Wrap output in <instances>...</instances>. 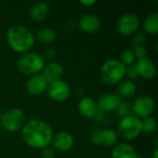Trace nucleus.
<instances>
[{"label": "nucleus", "mask_w": 158, "mask_h": 158, "mask_svg": "<svg viewBox=\"0 0 158 158\" xmlns=\"http://www.w3.org/2000/svg\"><path fill=\"white\" fill-rule=\"evenodd\" d=\"M20 132L25 144L36 150L50 146L55 134L52 127L47 122L38 118L26 120Z\"/></svg>", "instance_id": "nucleus-1"}, {"label": "nucleus", "mask_w": 158, "mask_h": 158, "mask_svg": "<svg viewBox=\"0 0 158 158\" xmlns=\"http://www.w3.org/2000/svg\"><path fill=\"white\" fill-rule=\"evenodd\" d=\"M6 43L10 49L19 54L30 52L35 44V35L27 27L19 24L10 26L6 34Z\"/></svg>", "instance_id": "nucleus-2"}, {"label": "nucleus", "mask_w": 158, "mask_h": 158, "mask_svg": "<svg viewBox=\"0 0 158 158\" xmlns=\"http://www.w3.org/2000/svg\"><path fill=\"white\" fill-rule=\"evenodd\" d=\"M126 73V67L118 58L106 59L100 67L99 76L104 84L113 86L123 81Z\"/></svg>", "instance_id": "nucleus-3"}, {"label": "nucleus", "mask_w": 158, "mask_h": 158, "mask_svg": "<svg viewBox=\"0 0 158 158\" xmlns=\"http://www.w3.org/2000/svg\"><path fill=\"white\" fill-rule=\"evenodd\" d=\"M44 65L45 61L42 56L36 52L31 51L22 54L17 61L18 70L21 74L30 77L41 74Z\"/></svg>", "instance_id": "nucleus-4"}, {"label": "nucleus", "mask_w": 158, "mask_h": 158, "mask_svg": "<svg viewBox=\"0 0 158 158\" xmlns=\"http://www.w3.org/2000/svg\"><path fill=\"white\" fill-rule=\"evenodd\" d=\"M26 122L24 111L19 107H12L2 113L0 117V126L8 132H17L20 131Z\"/></svg>", "instance_id": "nucleus-5"}, {"label": "nucleus", "mask_w": 158, "mask_h": 158, "mask_svg": "<svg viewBox=\"0 0 158 158\" xmlns=\"http://www.w3.org/2000/svg\"><path fill=\"white\" fill-rule=\"evenodd\" d=\"M118 137L126 141H133L143 133L142 119L131 115L120 118L118 126Z\"/></svg>", "instance_id": "nucleus-6"}, {"label": "nucleus", "mask_w": 158, "mask_h": 158, "mask_svg": "<svg viewBox=\"0 0 158 158\" xmlns=\"http://www.w3.org/2000/svg\"><path fill=\"white\" fill-rule=\"evenodd\" d=\"M118 138L117 131L108 128H96L91 131L89 136L94 145L102 147H113L118 143Z\"/></svg>", "instance_id": "nucleus-7"}, {"label": "nucleus", "mask_w": 158, "mask_h": 158, "mask_svg": "<svg viewBox=\"0 0 158 158\" xmlns=\"http://www.w3.org/2000/svg\"><path fill=\"white\" fill-rule=\"evenodd\" d=\"M140 26L141 20L136 14L125 13L118 18L116 29L118 33L122 36H132L139 31Z\"/></svg>", "instance_id": "nucleus-8"}, {"label": "nucleus", "mask_w": 158, "mask_h": 158, "mask_svg": "<svg viewBox=\"0 0 158 158\" xmlns=\"http://www.w3.org/2000/svg\"><path fill=\"white\" fill-rule=\"evenodd\" d=\"M156 108V102L154 98L148 94H143L135 99L131 105L132 115L143 119L151 117Z\"/></svg>", "instance_id": "nucleus-9"}, {"label": "nucleus", "mask_w": 158, "mask_h": 158, "mask_svg": "<svg viewBox=\"0 0 158 158\" xmlns=\"http://www.w3.org/2000/svg\"><path fill=\"white\" fill-rule=\"evenodd\" d=\"M46 93L51 100L57 103H62L66 102L70 97L71 89L66 81L60 79L48 83Z\"/></svg>", "instance_id": "nucleus-10"}, {"label": "nucleus", "mask_w": 158, "mask_h": 158, "mask_svg": "<svg viewBox=\"0 0 158 158\" xmlns=\"http://www.w3.org/2000/svg\"><path fill=\"white\" fill-rule=\"evenodd\" d=\"M75 140L71 133L69 131H59L54 134L51 144L55 151L68 152L74 146Z\"/></svg>", "instance_id": "nucleus-11"}, {"label": "nucleus", "mask_w": 158, "mask_h": 158, "mask_svg": "<svg viewBox=\"0 0 158 158\" xmlns=\"http://www.w3.org/2000/svg\"><path fill=\"white\" fill-rule=\"evenodd\" d=\"M134 66L139 77L144 80H153L156 77L157 68L156 63L152 59L148 57L139 59L136 61Z\"/></svg>", "instance_id": "nucleus-12"}, {"label": "nucleus", "mask_w": 158, "mask_h": 158, "mask_svg": "<svg viewBox=\"0 0 158 158\" xmlns=\"http://www.w3.org/2000/svg\"><path fill=\"white\" fill-rule=\"evenodd\" d=\"M121 102V99L115 94L106 93L101 94L96 100L98 110L104 113H110L116 111Z\"/></svg>", "instance_id": "nucleus-13"}, {"label": "nucleus", "mask_w": 158, "mask_h": 158, "mask_svg": "<svg viewBox=\"0 0 158 158\" xmlns=\"http://www.w3.org/2000/svg\"><path fill=\"white\" fill-rule=\"evenodd\" d=\"M101 19L95 14H85L78 20L79 29L86 33H94L98 31L101 28Z\"/></svg>", "instance_id": "nucleus-14"}, {"label": "nucleus", "mask_w": 158, "mask_h": 158, "mask_svg": "<svg viewBox=\"0 0 158 158\" xmlns=\"http://www.w3.org/2000/svg\"><path fill=\"white\" fill-rule=\"evenodd\" d=\"M47 86L48 82L46 81V80L41 74H37L29 78L26 82L25 88L31 95L38 96L46 93Z\"/></svg>", "instance_id": "nucleus-15"}, {"label": "nucleus", "mask_w": 158, "mask_h": 158, "mask_svg": "<svg viewBox=\"0 0 158 158\" xmlns=\"http://www.w3.org/2000/svg\"><path fill=\"white\" fill-rule=\"evenodd\" d=\"M64 74L63 66L56 61H50L46 63L41 72V75L46 80L48 83L62 79Z\"/></svg>", "instance_id": "nucleus-16"}, {"label": "nucleus", "mask_w": 158, "mask_h": 158, "mask_svg": "<svg viewBox=\"0 0 158 158\" xmlns=\"http://www.w3.org/2000/svg\"><path fill=\"white\" fill-rule=\"evenodd\" d=\"M78 110L81 117L86 119H94L96 113L98 112V107L96 101L89 96H82L78 103Z\"/></svg>", "instance_id": "nucleus-17"}, {"label": "nucleus", "mask_w": 158, "mask_h": 158, "mask_svg": "<svg viewBox=\"0 0 158 158\" xmlns=\"http://www.w3.org/2000/svg\"><path fill=\"white\" fill-rule=\"evenodd\" d=\"M111 158H139L135 148L129 143H118L113 146Z\"/></svg>", "instance_id": "nucleus-18"}, {"label": "nucleus", "mask_w": 158, "mask_h": 158, "mask_svg": "<svg viewBox=\"0 0 158 158\" xmlns=\"http://www.w3.org/2000/svg\"><path fill=\"white\" fill-rule=\"evenodd\" d=\"M48 14H49V5L42 1L33 4L29 10L30 18L36 22L44 20L48 17Z\"/></svg>", "instance_id": "nucleus-19"}, {"label": "nucleus", "mask_w": 158, "mask_h": 158, "mask_svg": "<svg viewBox=\"0 0 158 158\" xmlns=\"http://www.w3.org/2000/svg\"><path fill=\"white\" fill-rule=\"evenodd\" d=\"M117 95L122 99H130L133 97L137 93V85L131 80H125L121 81L118 84L117 89Z\"/></svg>", "instance_id": "nucleus-20"}, {"label": "nucleus", "mask_w": 158, "mask_h": 158, "mask_svg": "<svg viewBox=\"0 0 158 158\" xmlns=\"http://www.w3.org/2000/svg\"><path fill=\"white\" fill-rule=\"evenodd\" d=\"M56 40V32L54 29L49 27H44L40 29L35 35V41L46 46H49L52 44H54Z\"/></svg>", "instance_id": "nucleus-21"}, {"label": "nucleus", "mask_w": 158, "mask_h": 158, "mask_svg": "<svg viewBox=\"0 0 158 158\" xmlns=\"http://www.w3.org/2000/svg\"><path fill=\"white\" fill-rule=\"evenodd\" d=\"M142 27L143 32L146 34L156 35L158 33V12H151L143 21Z\"/></svg>", "instance_id": "nucleus-22"}, {"label": "nucleus", "mask_w": 158, "mask_h": 158, "mask_svg": "<svg viewBox=\"0 0 158 158\" xmlns=\"http://www.w3.org/2000/svg\"><path fill=\"white\" fill-rule=\"evenodd\" d=\"M142 128L145 134H152L157 130V121L153 116L145 118L142 119Z\"/></svg>", "instance_id": "nucleus-23"}, {"label": "nucleus", "mask_w": 158, "mask_h": 158, "mask_svg": "<svg viewBox=\"0 0 158 158\" xmlns=\"http://www.w3.org/2000/svg\"><path fill=\"white\" fill-rule=\"evenodd\" d=\"M118 59L120 60V62H121L125 67H128V66L133 65V64L135 63L136 57H135V56H134V53H133V50H132V49L126 48V49H124V50L120 53V56H119Z\"/></svg>", "instance_id": "nucleus-24"}, {"label": "nucleus", "mask_w": 158, "mask_h": 158, "mask_svg": "<svg viewBox=\"0 0 158 158\" xmlns=\"http://www.w3.org/2000/svg\"><path fill=\"white\" fill-rule=\"evenodd\" d=\"M116 113L120 118L127 117L129 115H131V106H130L127 101L121 100L118 109L116 110Z\"/></svg>", "instance_id": "nucleus-25"}, {"label": "nucleus", "mask_w": 158, "mask_h": 158, "mask_svg": "<svg viewBox=\"0 0 158 158\" xmlns=\"http://www.w3.org/2000/svg\"><path fill=\"white\" fill-rule=\"evenodd\" d=\"M147 43V36L143 31H137L132 35V44L135 46H145Z\"/></svg>", "instance_id": "nucleus-26"}, {"label": "nucleus", "mask_w": 158, "mask_h": 158, "mask_svg": "<svg viewBox=\"0 0 158 158\" xmlns=\"http://www.w3.org/2000/svg\"><path fill=\"white\" fill-rule=\"evenodd\" d=\"M42 57L44 58V60H47V61H53V59L56 57V49L52 48V47H47L45 49H44L43 51V54L41 55Z\"/></svg>", "instance_id": "nucleus-27"}, {"label": "nucleus", "mask_w": 158, "mask_h": 158, "mask_svg": "<svg viewBox=\"0 0 158 158\" xmlns=\"http://www.w3.org/2000/svg\"><path fill=\"white\" fill-rule=\"evenodd\" d=\"M132 50L137 60L147 57V49L145 46H135Z\"/></svg>", "instance_id": "nucleus-28"}, {"label": "nucleus", "mask_w": 158, "mask_h": 158, "mask_svg": "<svg viewBox=\"0 0 158 158\" xmlns=\"http://www.w3.org/2000/svg\"><path fill=\"white\" fill-rule=\"evenodd\" d=\"M128 77L129 79L128 80H131L133 81L134 79L136 78H139L138 76V73H137V70L135 69V66L134 64L133 65H131V66H128L126 67V73H125V77Z\"/></svg>", "instance_id": "nucleus-29"}, {"label": "nucleus", "mask_w": 158, "mask_h": 158, "mask_svg": "<svg viewBox=\"0 0 158 158\" xmlns=\"http://www.w3.org/2000/svg\"><path fill=\"white\" fill-rule=\"evenodd\" d=\"M41 158H56V151L51 146H47L41 150Z\"/></svg>", "instance_id": "nucleus-30"}, {"label": "nucleus", "mask_w": 158, "mask_h": 158, "mask_svg": "<svg viewBox=\"0 0 158 158\" xmlns=\"http://www.w3.org/2000/svg\"><path fill=\"white\" fill-rule=\"evenodd\" d=\"M79 3L83 6H93L94 5L97 3V1L96 0H80Z\"/></svg>", "instance_id": "nucleus-31"}, {"label": "nucleus", "mask_w": 158, "mask_h": 158, "mask_svg": "<svg viewBox=\"0 0 158 158\" xmlns=\"http://www.w3.org/2000/svg\"><path fill=\"white\" fill-rule=\"evenodd\" d=\"M75 27V23L73 21H68L67 24H66V30L67 31H72Z\"/></svg>", "instance_id": "nucleus-32"}, {"label": "nucleus", "mask_w": 158, "mask_h": 158, "mask_svg": "<svg viewBox=\"0 0 158 158\" xmlns=\"http://www.w3.org/2000/svg\"><path fill=\"white\" fill-rule=\"evenodd\" d=\"M152 158H158V149L157 148H155V150L153 151V154H152Z\"/></svg>", "instance_id": "nucleus-33"}, {"label": "nucleus", "mask_w": 158, "mask_h": 158, "mask_svg": "<svg viewBox=\"0 0 158 158\" xmlns=\"http://www.w3.org/2000/svg\"><path fill=\"white\" fill-rule=\"evenodd\" d=\"M1 115H2V112H1V110H0V117H1Z\"/></svg>", "instance_id": "nucleus-34"}, {"label": "nucleus", "mask_w": 158, "mask_h": 158, "mask_svg": "<svg viewBox=\"0 0 158 158\" xmlns=\"http://www.w3.org/2000/svg\"><path fill=\"white\" fill-rule=\"evenodd\" d=\"M139 158H143V157H141V156H139Z\"/></svg>", "instance_id": "nucleus-35"}]
</instances>
